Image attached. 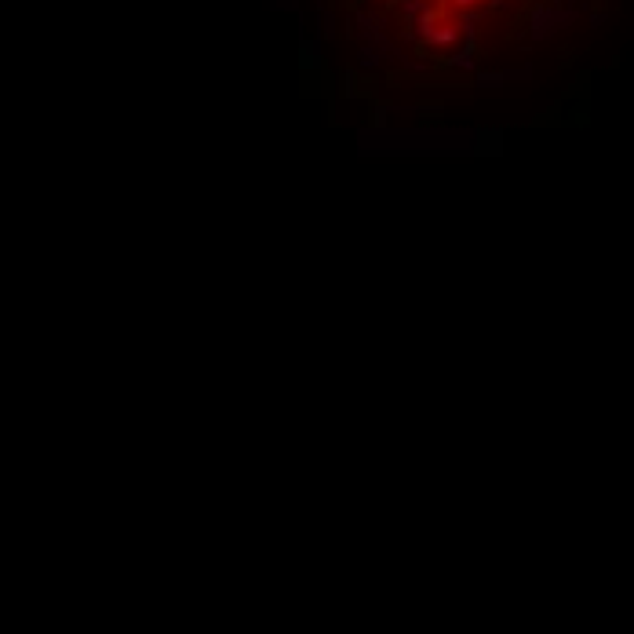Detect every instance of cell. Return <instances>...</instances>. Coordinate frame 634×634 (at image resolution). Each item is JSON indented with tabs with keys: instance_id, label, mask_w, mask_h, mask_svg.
I'll list each match as a JSON object with an SVG mask.
<instances>
[{
	"instance_id": "cell-1",
	"label": "cell",
	"mask_w": 634,
	"mask_h": 634,
	"mask_svg": "<svg viewBox=\"0 0 634 634\" xmlns=\"http://www.w3.org/2000/svg\"><path fill=\"white\" fill-rule=\"evenodd\" d=\"M573 15H558V11H539V15L533 19V37H547L551 30H558V26H565Z\"/></svg>"
},
{
	"instance_id": "cell-2",
	"label": "cell",
	"mask_w": 634,
	"mask_h": 634,
	"mask_svg": "<svg viewBox=\"0 0 634 634\" xmlns=\"http://www.w3.org/2000/svg\"><path fill=\"white\" fill-rule=\"evenodd\" d=\"M456 37H459L456 26H434V33H430V41H426V44H434V48H448V44H456Z\"/></svg>"
},
{
	"instance_id": "cell-3",
	"label": "cell",
	"mask_w": 634,
	"mask_h": 634,
	"mask_svg": "<svg viewBox=\"0 0 634 634\" xmlns=\"http://www.w3.org/2000/svg\"><path fill=\"white\" fill-rule=\"evenodd\" d=\"M397 8H401V15H405V19H423V15H430V11H434L430 0H401Z\"/></svg>"
},
{
	"instance_id": "cell-4",
	"label": "cell",
	"mask_w": 634,
	"mask_h": 634,
	"mask_svg": "<svg viewBox=\"0 0 634 634\" xmlns=\"http://www.w3.org/2000/svg\"><path fill=\"white\" fill-rule=\"evenodd\" d=\"M448 66H456V70H474V66H477V59H474V48L459 51V55H452V59H448Z\"/></svg>"
},
{
	"instance_id": "cell-5",
	"label": "cell",
	"mask_w": 634,
	"mask_h": 634,
	"mask_svg": "<svg viewBox=\"0 0 634 634\" xmlns=\"http://www.w3.org/2000/svg\"><path fill=\"white\" fill-rule=\"evenodd\" d=\"M430 33H434V11H430V15H423V19H416V30H412V37L430 41Z\"/></svg>"
},
{
	"instance_id": "cell-6",
	"label": "cell",
	"mask_w": 634,
	"mask_h": 634,
	"mask_svg": "<svg viewBox=\"0 0 634 634\" xmlns=\"http://www.w3.org/2000/svg\"><path fill=\"white\" fill-rule=\"evenodd\" d=\"M379 59H383V55H376V48H365V51H361V66H376Z\"/></svg>"
},
{
	"instance_id": "cell-7",
	"label": "cell",
	"mask_w": 634,
	"mask_h": 634,
	"mask_svg": "<svg viewBox=\"0 0 634 634\" xmlns=\"http://www.w3.org/2000/svg\"><path fill=\"white\" fill-rule=\"evenodd\" d=\"M459 26H463V33H467V37H474V30H477V19H474V15H467V19H463Z\"/></svg>"
},
{
	"instance_id": "cell-8",
	"label": "cell",
	"mask_w": 634,
	"mask_h": 634,
	"mask_svg": "<svg viewBox=\"0 0 634 634\" xmlns=\"http://www.w3.org/2000/svg\"><path fill=\"white\" fill-rule=\"evenodd\" d=\"M335 33V19L332 15H325V37H332Z\"/></svg>"
},
{
	"instance_id": "cell-9",
	"label": "cell",
	"mask_w": 634,
	"mask_h": 634,
	"mask_svg": "<svg viewBox=\"0 0 634 634\" xmlns=\"http://www.w3.org/2000/svg\"><path fill=\"white\" fill-rule=\"evenodd\" d=\"M456 4H459V8H474V4H477V0H456Z\"/></svg>"
}]
</instances>
